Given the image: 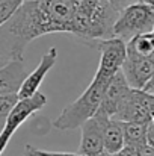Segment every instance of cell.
<instances>
[{
	"label": "cell",
	"instance_id": "44dd1931",
	"mask_svg": "<svg viewBox=\"0 0 154 156\" xmlns=\"http://www.w3.org/2000/svg\"><path fill=\"white\" fill-rule=\"evenodd\" d=\"M138 155L139 156H154V147L150 144H144L141 147H138Z\"/></svg>",
	"mask_w": 154,
	"mask_h": 156
},
{
	"label": "cell",
	"instance_id": "f1b7e54d",
	"mask_svg": "<svg viewBox=\"0 0 154 156\" xmlns=\"http://www.w3.org/2000/svg\"><path fill=\"white\" fill-rule=\"evenodd\" d=\"M76 2H79V0H76Z\"/></svg>",
	"mask_w": 154,
	"mask_h": 156
},
{
	"label": "cell",
	"instance_id": "d6986e66",
	"mask_svg": "<svg viewBox=\"0 0 154 156\" xmlns=\"http://www.w3.org/2000/svg\"><path fill=\"white\" fill-rule=\"evenodd\" d=\"M109 2L113 5L115 9L121 11V9H124L125 6H128L132 3H138V2H144V0H109Z\"/></svg>",
	"mask_w": 154,
	"mask_h": 156
},
{
	"label": "cell",
	"instance_id": "9c48e42d",
	"mask_svg": "<svg viewBox=\"0 0 154 156\" xmlns=\"http://www.w3.org/2000/svg\"><path fill=\"white\" fill-rule=\"evenodd\" d=\"M26 77L27 68L24 59H9L0 67V96L18 94Z\"/></svg>",
	"mask_w": 154,
	"mask_h": 156
},
{
	"label": "cell",
	"instance_id": "3957f363",
	"mask_svg": "<svg viewBox=\"0 0 154 156\" xmlns=\"http://www.w3.org/2000/svg\"><path fill=\"white\" fill-rule=\"evenodd\" d=\"M154 29V5L138 2L119 11L113 26V38L128 41L136 35L150 34Z\"/></svg>",
	"mask_w": 154,
	"mask_h": 156
},
{
	"label": "cell",
	"instance_id": "4fadbf2b",
	"mask_svg": "<svg viewBox=\"0 0 154 156\" xmlns=\"http://www.w3.org/2000/svg\"><path fill=\"white\" fill-rule=\"evenodd\" d=\"M127 58L154 59V34H141L127 41Z\"/></svg>",
	"mask_w": 154,
	"mask_h": 156
},
{
	"label": "cell",
	"instance_id": "cb8c5ba5",
	"mask_svg": "<svg viewBox=\"0 0 154 156\" xmlns=\"http://www.w3.org/2000/svg\"><path fill=\"white\" fill-rule=\"evenodd\" d=\"M150 115H151V121H154V96L150 94Z\"/></svg>",
	"mask_w": 154,
	"mask_h": 156
},
{
	"label": "cell",
	"instance_id": "e0dca14e",
	"mask_svg": "<svg viewBox=\"0 0 154 156\" xmlns=\"http://www.w3.org/2000/svg\"><path fill=\"white\" fill-rule=\"evenodd\" d=\"M26 0H0V26H3Z\"/></svg>",
	"mask_w": 154,
	"mask_h": 156
},
{
	"label": "cell",
	"instance_id": "7a4b0ae2",
	"mask_svg": "<svg viewBox=\"0 0 154 156\" xmlns=\"http://www.w3.org/2000/svg\"><path fill=\"white\" fill-rule=\"evenodd\" d=\"M110 79L112 77H106L95 73L92 82L83 91V94L77 100H74L73 103L63 108L60 115L53 121V126L59 130H73V129L82 127L85 121H88L91 117L97 114L101 105L103 94Z\"/></svg>",
	"mask_w": 154,
	"mask_h": 156
},
{
	"label": "cell",
	"instance_id": "ffe728a7",
	"mask_svg": "<svg viewBox=\"0 0 154 156\" xmlns=\"http://www.w3.org/2000/svg\"><path fill=\"white\" fill-rule=\"evenodd\" d=\"M115 156H139V155H138V149L130 147V146H124L118 153H115Z\"/></svg>",
	"mask_w": 154,
	"mask_h": 156
},
{
	"label": "cell",
	"instance_id": "7c38bea8",
	"mask_svg": "<svg viewBox=\"0 0 154 156\" xmlns=\"http://www.w3.org/2000/svg\"><path fill=\"white\" fill-rule=\"evenodd\" d=\"M121 71L130 88L142 90L154 73V59L125 58Z\"/></svg>",
	"mask_w": 154,
	"mask_h": 156
},
{
	"label": "cell",
	"instance_id": "ac0fdd59",
	"mask_svg": "<svg viewBox=\"0 0 154 156\" xmlns=\"http://www.w3.org/2000/svg\"><path fill=\"white\" fill-rule=\"evenodd\" d=\"M23 156H51V152H46V150H39V149H35L33 146L27 144L26 149H24V153Z\"/></svg>",
	"mask_w": 154,
	"mask_h": 156
},
{
	"label": "cell",
	"instance_id": "ba28073f",
	"mask_svg": "<svg viewBox=\"0 0 154 156\" xmlns=\"http://www.w3.org/2000/svg\"><path fill=\"white\" fill-rule=\"evenodd\" d=\"M109 117L103 114H95L88 121L82 124V138L79 146V155L80 156H98L104 152L103 146V135H104V126L107 123Z\"/></svg>",
	"mask_w": 154,
	"mask_h": 156
},
{
	"label": "cell",
	"instance_id": "277c9868",
	"mask_svg": "<svg viewBox=\"0 0 154 156\" xmlns=\"http://www.w3.org/2000/svg\"><path fill=\"white\" fill-rule=\"evenodd\" d=\"M47 103V97L43 93H36L32 97L27 99H20L18 103L15 105V108L12 109V112L9 114L3 129L0 130V156L3 155L5 149L8 147L11 138L14 136V133L18 130V127L29 120L33 114H36L38 111H41Z\"/></svg>",
	"mask_w": 154,
	"mask_h": 156
},
{
	"label": "cell",
	"instance_id": "7402d4cb",
	"mask_svg": "<svg viewBox=\"0 0 154 156\" xmlns=\"http://www.w3.org/2000/svg\"><path fill=\"white\" fill-rule=\"evenodd\" d=\"M147 144H150L154 147V121L148 124V130H147Z\"/></svg>",
	"mask_w": 154,
	"mask_h": 156
},
{
	"label": "cell",
	"instance_id": "8fae6325",
	"mask_svg": "<svg viewBox=\"0 0 154 156\" xmlns=\"http://www.w3.org/2000/svg\"><path fill=\"white\" fill-rule=\"evenodd\" d=\"M130 91V87L122 74V71L119 70L109 82L104 94H103V100L101 105L98 108V114H103L109 118H112L115 114H116V109L119 103L122 102V99L125 97V94Z\"/></svg>",
	"mask_w": 154,
	"mask_h": 156
},
{
	"label": "cell",
	"instance_id": "5bb4252c",
	"mask_svg": "<svg viewBox=\"0 0 154 156\" xmlns=\"http://www.w3.org/2000/svg\"><path fill=\"white\" fill-rule=\"evenodd\" d=\"M103 146L104 152L115 155L118 153L125 144H124V135H122V126L121 121L109 118L104 126V135H103Z\"/></svg>",
	"mask_w": 154,
	"mask_h": 156
},
{
	"label": "cell",
	"instance_id": "6da1fadb",
	"mask_svg": "<svg viewBox=\"0 0 154 156\" xmlns=\"http://www.w3.org/2000/svg\"><path fill=\"white\" fill-rule=\"evenodd\" d=\"M77 3L76 0H26L0 26V55L6 59H24V49L33 40L56 32L71 34Z\"/></svg>",
	"mask_w": 154,
	"mask_h": 156
},
{
	"label": "cell",
	"instance_id": "484cf974",
	"mask_svg": "<svg viewBox=\"0 0 154 156\" xmlns=\"http://www.w3.org/2000/svg\"><path fill=\"white\" fill-rule=\"evenodd\" d=\"M8 61H9V59H6V58H3V56L0 55V67H3V65H5Z\"/></svg>",
	"mask_w": 154,
	"mask_h": 156
},
{
	"label": "cell",
	"instance_id": "d4e9b609",
	"mask_svg": "<svg viewBox=\"0 0 154 156\" xmlns=\"http://www.w3.org/2000/svg\"><path fill=\"white\" fill-rule=\"evenodd\" d=\"M51 156H80L79 153H65V152H51Z\"/></svg>",
	"mask_w": 154,
	"mask_h": 156
},
{
	"label": "cell",
	"instance_id": "8992f818",
	"mask_svg": "<svg viewBox=\"0 0 154 156\" xmlns=\"http://www.w3.org/2000/svg\"><path fill=\"white\" fill-rule=\"evenodd\" d=\"M100 52V64L97 74L106 77H113L122 67L127 58V43L119 38L98 40L88 44Z\"/></svg>",
	"mask_w": 154,
	"mask_h": 156
},
{
	"label": "cell",
	"instance_id": "52a82bcc",
	"mask_svg": "<svg viewBox=\"0 0 154 156\" xmlns=\"http://www.w3.org/2000/svg\"><path fill=\"white\" fill-rule=\"evenodd\" d=\"M118 121H130V123H151L150 115V94L142 90H133L125 94L122 102L119 103L116 114L112 117Z\"/></svg>",
	"mask_w": 154,
	"mask_h": 156
},
{
	"label": "cell",
	"instance_id": "603a6c76",
	"mask_svg": "<svg viewBox=\"0 0 154 156\" xmlns=\"http://www.w3.org/2000/svg\"><path fill=\"white\" fill-rule=\"evenodd\" d=\"M142 91H145V93L153 94V96H154V73H153V76L148 79V82L145 83V87L142 88Z\"/></svg>",
	"mask_w": 154,
	"mask_h": 156
},
{
	"label": "cell",
	"instance_id": "9a60e30c",
	"mask_svg": "<svg viewBox=\"0 0 154 156\" xmlns=\"http://www.w3.org/2000/svg\"><path fill=\"white\" fill-rule=\"evenodd\" d=\"M122 126V135H124V144L130 147H141L147 144V130L148 124L144 123H130V121H121Z\"/></svg>",
	"mask_w": 154,
	"mask_h": 156
},
{
	"label": "cell",
	"instance_id": "30bf717a",
	"mask_svg": "<svg viewBox=\"0 0 154 156\" xmlns=\"http://www.w3.org/2000/svg\"><path fill=\"white\" fill-rule=\"evenodd\" d=\"M56 61H57V49L51 47L43 55L38 67L30 74H27V77L24 79V83H23V87L18 93L20 99H27V97H32L33 94L38 93L43 80L46 79V74L54 67Z\"/></svg>",
	"mask_w": 154,
	"mask_h": 156
},
{
	"label": "cell",
	"instance_id": "5b68a950",
	"mask_svg": "<svg viewBox=\"0 0 154 156\" xmlns=\"http://www.w3.org/2000/svg\"><path fill=\"white\" fill-rule=\"evenodd\" d=\"M118 15L119 11L115 9L109 0H101L88 18L83 34L79 40H82L85 44H91L92 41L113 38V26Z\"/></svg>",
	"mask_w": 154,
	"mask_h": 156
},
{
	"label": "cell",
	"instance_id": "2e32d148",
	"mask_svg": "<svg viewBox=\"0 0 154 156\" xmlns=\"http://www.w3.org/2000/svg\"><path fill=\"white\" fill-rule=\"evenodd\" d=\"M20 97L18 94H6V96H0V130L3 129L9 114L12 112V109L15 108V105L18 103Z\"/></svg>",
	"mask_w": 154,
	"mask_h": 156
},
{
	"label": "cell",
	"instance_id": "83f0119b",
	"mask_svg": "<svg viewBox=\"0 0 154 156\" xmlns=\"http://www.w3.org/2000/svg\"><path fill=\"white\" fill-rule=\"evenodd\" d=\"M153 34H154V29H153Z\"/></svg>",
	"mask_w": 154,
	"mask_h": 156
},
{
	"label": "cell",
	"instance_id": "4316f807",
	"mask_svg": "<svg viewBox=\"0 0 154 156\" xmlns=\"http://www.w3.org/2000/svg\"><path fill=\"white\" fill-rule=\"evenodd\" d=\"M98 156H115V155H110V153H107V152H103L101 155H98Z\"/></svg>",
	"mask_w": 154,
	"mask_h": 156
}]
</instances>
